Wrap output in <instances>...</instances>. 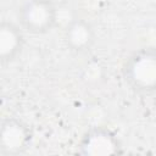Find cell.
<instances>
[{
  "label": "cell",
  "instance_id": "cell-4",
  "mask_svg": "<svg viewBox=\"0 0 156 156\" xmlns=\"http://www.w3.org/2000/svg\"><path fill=\"white\" fill-rule=\"evenodd\" d=\"M32 133L29 128L17 118H6L1 122L0 151L4 155L22 154L30 144Z\"/></svg>",
  "mask_w": 156,
  "mask_h": 156
},
{
  "label": "cell",
  "instance_id": "cell-2",
  "mask_svg": "<svg viewBox=\"0 0 156 156\" xmlns=\"http://www.w3.org/2000/svg\"><path fill=\"white\" fill-rule=\"evenodd\" d=\"M18 24L32 34H45L52 29L57 21L55 1L24 0L18 9Z\"/></svg>",
  "mask_w": 156,
  "mask_h": 156
},
{
  "label": "cell",
  "instance_id": "cell-3",
  "mask_svg": "<svg viewBox=\"0 0 156 156\" xmlns=\"http://www.w3.org/2000/svg\"><path fill=\"white\" fill-rule=\"evenodd\" d=\"M78 152L85 156L117 155L122 152L118 135L106 127H94L87 130L78 143Z\"/></svg>",
  "mask_w": 156,
  "mask_h": 156
},
{
  "label": "cell",
  "instance_id": "cell-7",
  "mask_svg": "<svg viewBox=\"0 0 156 156\" xmlns=\"http://www.w3.org/2000/svg\"><path fill=\"white\" fill-rule=\"evenodd\" d=\"M50 1H55V0H50Z\"/></svg>",
  "mask_w": 156,
  "mask_h": 156
},
{
  "label": "cell",
  "instance_id": "cell-5",
  "mask_svg": "<svg viewBox=\"0 0 156 156\" xmlns=\"http://www.w3.org/2000/svg\"><path fill=\"white\" fill-rule=\"evenodd\" d=\"M66 46L73 52H85L95 43V30L91 23L82 17L71 20L63 29Z\"/></svg>",
  "mask_w": 156,
  "mask_h": 156
},
{
  "label": "cell",
  "instance_id": "cell-6",
  "mask_svg": "<svg viewBox=\"0 0 156 156\" xmlns=\"http://www.w3.org/2000/svg\"><path fill=\"white\" fill-rule=\"evenodd\" d=\"M20 24L2 21L0 24V57L2 62L12 61L22 50L24 38Z\"/></svg>",
  "mask_w": 156,
  "mask_h": 156
},
{
  "label": "cell",
  "instance_id": "cell-1",
  "mask_svg": "<svg viewBox=\"0 0 156 156\" xmlns=\"http://www.w3.org/2000/svg\"><path fill=\"white\" fill-rule=\"evenodd\" d=\"M122 74L126 84L139 94L156 93V48H140L126 60Z\"/></svg>",
  "mask_w": 156,
  "mask_h": 156
}]
</instances>
